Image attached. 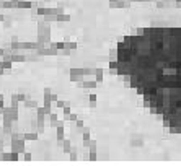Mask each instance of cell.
<instances>
[{
  "label": "cell",
  "instance_id": "1",
  "mask_svg": "<svg viewBox=\"0 0 181 166\" xmlns=\"http://www.w3.org/2000/svg\"><path fill=\"white\" fill-rule=\"evenodd\" d=\"M113 67L145 106L181 134V28H144L118 44Z\"/></svg>",
  "mask_w": 181,
  "mask_h": 166
}]
</instances>
